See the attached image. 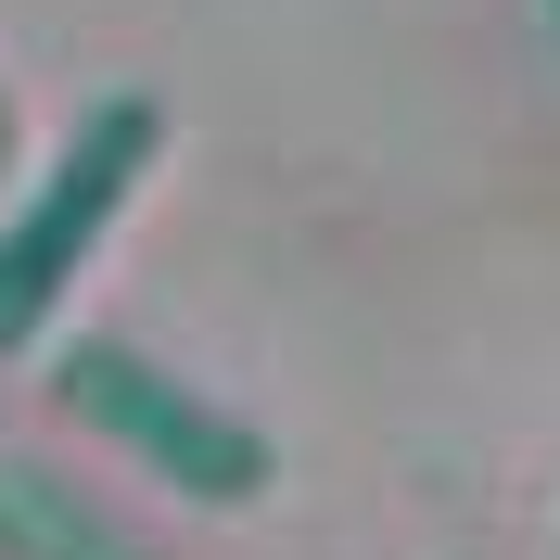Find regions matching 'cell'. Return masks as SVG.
Returning <instances> with one entry per match:
<instances>
[{
  "mask_svg": "<svg viewBox=\"0 0 560 560\" xmlns=\"http://www.w3.org/2000/svg\"><path fill=\"white\" fill-rule=\"evenodd\" d=\"M166 153V103L153 90H103V103L65 128V153H38V191L0 217V357H26L51 318H65L77 268L103 255V230L140 205V178Z\"/></svg>",
  "mask_w": 560,
  "mask_h": 560,
  "instance_id": "obj_1",
  "label": "cell"
},
{
  "mask_svg": "<svg viewBox=\"0 0 560 560\" xmlns=\"http://www.w3.org/2000/svg\"><path fill=\"white\" fill-rule=\"evenodd\" d=\"M26 166V128H13V90H0V178Z\"/></svg>",
  "mask_w": 560,
  "mask_h": 560,
  "instance_id": "obj_4",
  "label": "cell"
},
{
  "mask_svg": "<svg viewBox=\"0 0 560 560\" xmlns=\"http://www.w3.org/2000/svg\"><path fill=\"white\" fill-rule=\"evenodd\" d=\"M51 395H65L77 433L128 446L153 485L205 497V510H255V497H268V471H280L255 420H230L217 395H191L166 357L115 345V331H77V345H51Z\"/></svg>",
  "mask_w": 560,
  "mask_h": 560,
  "instance_id": "obj_2",
  "label": "cell"
},
{
  "mask_svg": "<svg viewBox=\"0 0 560 560\" xmlns=\"http://www.w3.org/2000/svg\"><path fill=\"white\" fill-rule=\"evenodd\" d=\"M0 560H153L103 497H77L38 458H0Z\"/></svg>",
  "mask_w": 560,
  "mask_h": 560,
  "instance_id": "obj_3",
  "label": "cell"
}]
</instances>
